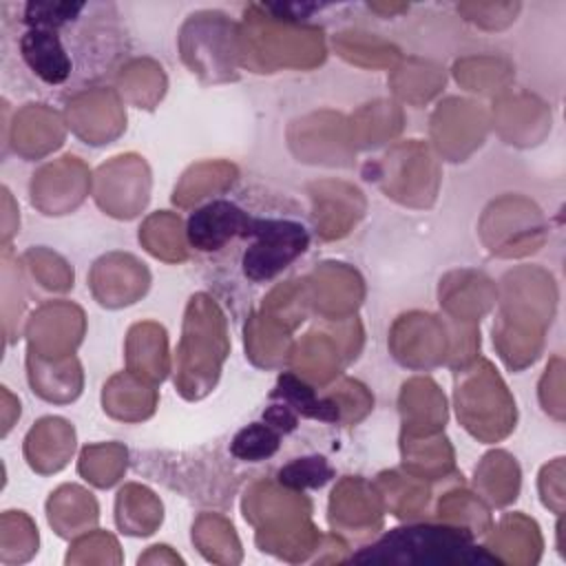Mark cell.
I'll return each mask as SVG.
<instances>
[{"label": "cell", "instance_id": "obj_5", "mask_svg": "<svg viewBox=\"0 0 566 566\" xmlns=\"http://www.w3.org/2000/svg\"><path fill=\"white\" fill-rule=\"evenodd\" d=\"M272 396H283L287 400V405H294L301 413L325 420V422H334L338 418V409L332 402H323L316 400L314 391L301 382H292L290 378H281V387L272 394Z\"/></svg>", "mask_w": 566, "mask_h": 566}, {"label": "cell", "instance_id": "obj_1", "mask_svg": "<svg viewBox=\"0 0 566 566\" xmlns=\"http://www.w3.org/2000/svg\"><path fill=\"white\" fill-rule=\"evenodd\" d=\"M243 234L254 239L243 254V274L252 283L272 279L307 248V230L290 219L248 214Z\"/></svg>", "mask_w": 566, "mask_h": 566}, {"label": "cell", "instance_id": "obj_4", "mask_svg": "<svg viewBox=\"0 0 566 566\" xmlns=\"http://www.w3.org/2000/svg\"><path fill=\"white\" fill-rule=\"evenodd\" d=\"M279 442H281L279 433L268 422L265 424L254 422L234 436L230 451L241 460L256 462V460L270 458L279 449Z\"/></svg>", "mask_w": 566, "mask_h": 566}, {"label": "cell", "instance_id": "obj_3", "mask_svg": "<svg viewBox=\"0 0 566 566\" xmlns=\"http://www.w3.org/2000/svg\"><path fill=\"white\" fill-rule=\"evenodd\" d=\"M248 221V212L230 201H214L197 210L188 221V237L197 250L210 252L234 239Z\"/></svg>", "mask_w": 566, "mask_h": 566}, {"label": "cell", "instance_id": "obj_2", "mask_svg": "<svg viewBox=\"0 0 566 566\" xmlns=\"http://www.w3.org/2000/svg\"><path fill=\"white\" fill-rule=\"evenodd\" d=\"M20 53L29 69L46 84H64L71 77L73 62L53 27H31L20 38Z\"/></svg>", "mask_w": 566, "mask_h": 566}]
</instances>
